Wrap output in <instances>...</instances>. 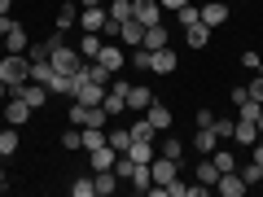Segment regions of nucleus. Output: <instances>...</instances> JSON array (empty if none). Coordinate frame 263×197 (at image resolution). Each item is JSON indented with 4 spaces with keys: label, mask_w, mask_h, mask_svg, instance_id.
<instances>
[{
    "label": "nucleus",
    "mask_w": 263,
    "mask_h": 197,
    "mask_svg": "<svg viewBox=\"0 0 263 197\" xmlns=\"http://www.w3.org/2000/svg\"><path fill=\"white\" fill-rule=\"evenodd\" d=\"M0 79L5 88H18L31 79V57L27 53H0Z\"/></svg>",
    "instance_id": "nucleus-1"
},
{
    "label": "nucleus",
    "mask_w": 263,
    "mask_h": 197,
    "mask_svg": "<svg viewBox=\"0 0 263 197\" xmlns=\"http://www.w3.org/2000/svg\"><path fill=\"white\" fill-rule=\"evenodd\" d=\"M70 123H75V127H105V123H110V114H105L101 105L75 101V105H70Z\"/></svg>",
    "instance_id": "nucleus-2"
},
{
    "label": "nucleus",
    "mask_w": 263,
    "mask_h": 197,
    "mask_svg": "<svg viewBox=\"0 0 263 197\" xmlns=\"http://www.w3.org/2000/svg\"><path fill=\"white\" fill-rule=\"evenodd\" d=\"M149 175H154V184H171V180L180 175V162L176 158H162V153H154V162H149Z\"/></svg>",
    "instance_id": "nucleus-3"
},
{
    "label": "nucleus",
    "mask_w": 263,
    "mask_h": 197,
    "mask_svg": "<svg viewBox=\"0 0 263 197\" xmlns=\"http://www.w3.org/2000/svg\"><path fill=\"white\" fill-rule=\"evenodd\" d=\"M132 18L141 27H154V22H162V5L158 0H132Z\"/></svg>",
    "instance_id": "nucleus-4"
},
{
    "label": "nucleus",
    "mask_w": 263,
    "mask_h": 197,
    "mask_svg": "<svg viewBox=\"0 0 263 197\" xmlns=\"http://www.w3.org/2000/svg\"><path fill=\"white\" fill-rule=\"evenodd\" d=\"M176 66H180V57L171 53V48H154V53H149V70H154V75H171Z\"/></svg>",
    "instance_id": "nucleus-5"
},
{
    "label": "nucleus",
    "mask_w": 263,
    "mask_h": 197,
    "mask_svg": "<svg viewBox=\"0 0 263 197\" xmlns=\"http://www.w3.org/2000/svg\"><path fill=\"white\" fill-rule=\"evenodd\" d=\"M149 105H154V92H149L145 84H132V88H127V110H132V114H145Z\"/></svg>",
    "instance_id": "nucleus-6"
},
{
    "label": "nucleus",
    "mask_w": 263,
    "mask_h": 197,
    "mask_svg": "<svg viewBox=\"0 0 263 197\" xmlns=\"http://www.w3.org/2000/svg\"><path fill=\"white\" fill-rule=\"evenodd\" d=\"M27 119H31V105L22 101V96H9V101H5V123H9V127H22Z\"/></svg>",
    "instance_id": "nucleus-7"
},
{
    "label": "nucleus",
    "mask_w": 263,
    "mask_h": 197,
    "mask_svg": "<svg viewBox=\"0 0 263 197\" xmlns=\"http://www.w3.org/2000/svg\"><path fill=\"white\" fill-rule=\"evenodd\" d=\"M97 62H101L105 70H110V75H119L127 57H123V48H119V44H101V53H97Z\"/></svg>",
    "instance_id": "nucleus-8"
},
{
    "label": "nucleus",
    "mask_w": 263,
    "mask_h": 197,
    "mask_svg": "<svg viewBox=\"0 0 263 197\" xmlns=\"http://www.w3.org/2000/svg\"><path fill=\"white\" fill-rule=\"evenodd\" d=\"M202 22H206L211 31L224 27V22H228V5H224V0H211V5H202Z\"/></svg>",
    "instance_id": "nucleus-9"
},
{
    "label": "nucleus",
    "mask_w": 263,
    "mask_h": 197,
    "mask_svg": "<svg viewBox=\"0 0 263 197\" xmlns=\"http://www.w3.org/2000/svg\"><path fill=\"white\" fill-rule=\"evenodd\" d=\"M233 141L250 149V145L259 141V123H254V119H237V127H233Z\"/></svg>",
    "instance_id": "nucleus-10"
},
{
    "label": "nucleus",
    "mask_w": 263,
    "mask_h": 197,
    "mask_svg": "<svg viewBox=\"0 0 263 197\" xmlns=\"http://www.w3.org/2000/svg\"><path fill=\"white\" fill-rule=\"evenodd\" d=\"M184 44L202 53V48L211 44V27H206V22H193V27H184Z\"/></svg>",
    "instance_id": "nucleus-11"
},
{
    "label": "nucleus",
    "mask_w": 263,
    "mask_h": 197,
    "mask_svg": "<svg viewBox=\"0 0 263 197\" xmlns=\"http://www.w3.org/2000/svg\"><path fill=\"white\" fill-rule=\"evenodd\" d=\"M48 96H53V92H48L44 84H35V79H27V84H22V101H27L31 110H40V105H44Z\"/></svg>",
    "instance_id": "nucleus-12"
},
{
    "label": "nucleus",
    "mask_w": 263,
    "mask_h": 197,
    "mask_svg": "<svg viewBox=\"0 0 263 197\" xmlns=\"http://www.w3.org/2000/svg\"><path fill=\"white\" fill-rule=\"evenodd\" d=\"M105 18H110V13H105V5L79 9V27H84V31H101V27H105Z\"/></svg>",
    "instance_id": "nucleus-13"
},
{
    "label": "nucleus",
    "mask_w": 263,
    "mask_h": 197,
    "mask_svg": "<svg viewBox=\"0 0 263 197\" xmlns=\"http://www.w3.org/2000/svg\"><path fill=\"white\" fill-rule=\"evenodd\" d=\"M215 188H219L224 197H241V193H246V180L237 175V171H224V175L215 180Z\"/></svg>",
    "instance_id": "nucleus-14"
},
{
    "label": "nucleus",
    "mask_w": 263,
    "mask_h": 197,
    "mask_svg": "<svg viewBox=\"0 0 263 197\" xmlns=\"http://www.w3.org/2000/svg\"><path fill=\"white\" fill-rule=\"evenodd\" d=\"M132 188H136V193H149L154 188V175H149V162H132Z\"/></svg>",
    "instance_id": "nucleus-15"
},
{
    "label": "nucleus",
    "mask_w": 263,
    "mask_h": 197,
    "mask_svg": "<svg viewBox=\"0 0 263 197\" xmlns=\"http://www.w3.org/2000/svg\"><path fill=\"white\" fill-rule=\"evenodd\" d=\"M127 131H132V141H145V145H154V136H158V131H154V123L145 119V114H141V119H132Z\"/></svg>",
    "instance_id": "nucleus-16"
},
{
    "label": "nucleus",
    "mask_w": 263,
    "mask_h": 197,
    "mask_svg": "<svg viewBox=\"0 0 263 197\" xmlns=\"http://www.w3.org/2000/svg\"><path fill=\"white\" fill-rule=\"evenodd\" d=\"M97 53H101V31H84V40H79V57H84V62H97Z\"/></svg>",
    "instance_id": "nucleus-17"
},
{
    "label": "nucleus",
    "mask_w": 263,
    "mask_h": 197,
    "mask_svg": "<svg viewBox=\"0 0 263 197\" xmlns=\"http://www.w3.org/2000/svg\"><path fill=\"white\" fill-rule=\"evenodd\" d=\"M92 184H97V197H110L114 188H119V175H114V167H110V171H92Z\"/></svg>",
    "instance_id": "nucleus-18"
},
{
    "label": "nucleus",
    "mask_w": 263,
    "mask_h": 197,
    "mask_svg": "<svg viewBox=\"0 0 263 197\" xmlns=\"http://www.w3.org/2000/svg\"><path fill=\"white\" fill-rule=\"evenodd\" d=\"M145 119L154 123V131H167V127H171V110H167L162 101H154L149 110H145Z\"/></svg>",
    "instance_id": "nucleus-19"
},
{
    "label": "nucleus",
    "mask_w": 263,
    "mask_h": 197,
    "mask_svg": "<svg viewBox=\"0 0 263 197\" xmlns=\"http://www.w3.org/2000/svg\"><path fill=\"white\" fill-rule=\"evenodd\" d=\"M215 149H219V136H215V127H197V153H202V158H211Z\"/></svg>",
    "instance_id": "nucleus-20"
},
{
    "label": "nucleus",
    "mask_w": 263,
    "mask_h": 197,
    "mask_svg": "<svg viewBox=\"0 0 263 197\" xmlns=\"http://www.w3.org/2000/svg\"><path fill=\"white\" fill-rule=\"evenodd\" d=\"M119 40H123V44H132V48H136V44H141V40H145V27H141V22H136V18H127V22H123V27H119Z\"/></svg>",
    "instance_id": "nucleus-21"
},
{
    "label": "nucleus",
    "mask_w": 263,
    "mask_h": 197,
    "mask_svg": "<svg viewBox=\"0 0 263 197\" xmlns=\"http://www.w3.org/2000/svg\"><path fill=\"white\" fill-rule=\"evenodd\" d=\"M141 44L149 48V53H154V48H167V27H162V22H154V27H145V40H141Z\"/></svg>",
    "instance_id": "nucleus-22"
},
{
    "label": "nucleus",
    "mask_w": 263,
    "mask_h": 197,
    "mask_svg": "<svg viewBox=\"0 0 263 197\" xmlns=\"http://www.w3.org/2000/svg\"><path fill=\"white\" fill-rule=\"evenodd\" d=\"M88 158H92V171H110V167H114V158H119V153H114V149H110V141H105L101 149H92V153H88Z\"/></svg>",
    "instance_id": "nucleus-23"
},
{
    "label": "nucleus",
    "mask_w": 263,
    "mask_h": 197,
    "mask_svg": "<svg viewBox=\"0 0 263 197\" xmlns=\"http://www.w3.org/2000/svg\"><path fill=\"white\" fill-rule=\"evenodd\" d=\"M18 149H22V141H18V127H5V131H0V158H13Z\"/></svg>",
    "instance_id": "nucleus-24"
},
{
    "label": "nucleus",
    "mask_w": 263,
    "mask_h": 197,
    "mask_svg": "<svg viewBox=\"0 0 263 197\" xmlns=\"http://www.w3.org/2000/svg\"><path fill=\"white\" fill-rule=\"evenodd\" d=\"M27 27H13L9 35H5V53H27Z\"/></svg>",
    "instance_id": "nucleus-25"
},
{
    "label": "nucleus",
    "mask_w": 263,
    "mask_h": 197,
    "mask_svg": "<svg viewBox=\"0 0 263 197\" xmlns=\"http://www.w3.org/2000/svg\"><path fill=\"white\" fill-rule=\"evenodd\" d=\"M31 79H35V84H53L57 79V70H53V62H31Z\"/></svg>",
    "instance_id": "nucleus-26"
},
{
    "label": "nucleus",
    "mask_w": 263,
    "mask_h": 197,
    "mask_svg": "<svg viewBox=\"0 0 263 197\" xmlns=\"http://www.w3.org/2000/svg\"><path fill=\"white\" fill-rule=\"evenodd\" d=\"M105 141H110L114 153H123V149L132 145V131H127V127H110V131H105Z\"/></svg>",
    "instance_id": "nucleus-27"
},
{
    "label": "nucleus",
    "mask_w": 263,
    "mask_h": 197,
    "mask_svg": "<svg viewBox=\"0 0 263 197\" xmlns=\"http://www.w3.org/2000/svg\"><path fill=\"white\" fill-rule=\"evenodd\" d=\"M215 180H219V167H215V162H211V158H202V162H197V184H215Z\"/></svg>",
    "instance_id": "nucleus-28"
},
{
    "label": "nucleus",
    "mask_w": 263,
    "mask_h": 197,
    "mask_svg": "<svg viewBox=\"0 0 263 197\" xmlns=\"http://www.w3.org/2000/svg\"><path fill=\"white\" fill-rule=\"evenodd\" d=\"M176 22H180V27H193V22H202V5H193V0H189L184 9H176Z\"/></svg>",
    "instance_id": "nucleus-29"
},
{
    "label": "nucleus",
    "mask_w": 263,
    "mask_h": 197,
    "mask_svg": "<svg viewBox=\"0 0 263 197\" xmlns=\"http://www.w3.org/2000/svg\"><path fill=\"white\" fill-rule=\"evenodd\" d=\"M105 13H110V22H127L132 18V0H110Z\"/></svg>",
    "instance_id": "nucleus-30"
},
{
    "label": "nucleus",
    "mask_w": 263,
    "mask_h": 197,
    "mask_svg": "<svg viewBox=\"0 0 263 197\" xmlns=\"http://www.w3.org/2000/svg\"><path fill=\"white\" fill-rule=\"evenodd\" d=\"M211 162L219 167V175H224V171H237V158H233V149H215V153H211Z\"/></svg>",
    "instance_id": "nucleus-31"
},
{
    "label": "nucleus",
    "mask_w": 263,
    "mask_h": 197,
    "mask_svg": "<svg viewBox=\"0 0 263 197\" xmlns=\"http://www.w3.org/2000/svg\"><path fill=\"white\" fill-rule=\"evenodd\" d=\"M75 22H79V5H66V9L57 13V31H70Z\"/></svg>",
    "instance_id": "nucleus-32"
},
{
    "label": "nucleus",
    "mask_w": 263,
    "mask_h": 197,
    "mask_svg": "<svg viewBox=\"0 0 263 197\" xmlns=\"http://www.w3.org/2000/svg\"><path fill=\"white\" fill-rule=\"evenodd\" d=\"M211 127H215L219 145H224V141H233V127H237V119H215V123H211Z\"/></svg>",
    "instance_id": "nucleus-33"
},
{
    "label": "nucleus",
    "mask_w": 263,
    "mask_h": 197,
    "mask_svg": "<svg viewBox=\"0 0 263 197\" xmlns=\"http://www.w3.org/2000/svg\"><path fill=\"white\" fill-rule=\"evenodd\" d=\"M237 175L246 180V188H250V184H263V167H259V162H250V167H241Z\"/></svg>",
    "instance_id": "nucleus-34"
},
{
    "label": "nucleus",
    "mask_w": 263,
    "mask_h": 197,
    "mask_svg": "<svg viewBox=\"0 0 263 197\" xmlns=\"http://www.w3.org/2000/svg\"><path fill=\"white\" fill-rule=\"evenodd\" d=\"M70 193H75V197H92V193H97V184H92V175H79L75 184H70Z\"/></svg>",
    "instance_id": "nucleus-35"
},
{
    "label": "nucleus",
    "mask_w": 263,
    "mask_h": 197,
    "mask_svg": "<svg viewBox=\"0 0 263 197\" xmlns=\"http://www.w3.org/2000/svg\"><path fill=\"white\" fill-rule=\"evenodd\" d=\"M158 153H162V158H176V162H180V153H184V145H180L176 136H167V145H158Z\"/></svg>",
    "instance_id": "nucleus-36"
},
{
    "label": "nucleus",
    "mask_w": 263,
    "mask_h": 197,
    "mask_svg": "<svg viewBox=\"0 0 263 197\" xmlns=\"http://www.w3.org/2000/svg\"><path fill=\"white\" fill-rule=\"evenodd\" d=\"M48 53H53V44H48V40H44V44H31V48H27L31 62H48Z\"/></svg>",
    "instance_id": "nucleus-37"
},
{
    "label": "nucleus",
    "mask_w": 263,
    "mask_h": 197,
    "mask_svg": "<svg viewBox=\"0 0 263 197\" xmlns=\"http://www.w3.org/2000/svg\"><path fill=\"white\" fill-rule=\"evenodd\" d=\"M62 149H84V136H79V127H70L62 136Z\"/></svg>",
    "instance_id": "nucleus-38"
},
{
    "label": "nucleus",
    "mask_w": 263,
    "mask_h": 197,
    "mask_svg": "<svg viewBox=\"0 0 263 197\" xmlns=\"http://www.w3.org/2000/svg\"><path fill=\"white\" fill-rule=\"evenodd\" d=\"M246 88H250V96H254V101L263 105V70H254V79H250Z\"/></svg>",
    "instance_id": "nucleus-39"
},
{
    "label": "nucleus",
    "mask_w": 263,
    "mask_h": 197,
    "mask_svg": "<svg viewBox=\"0 0 263 197\" xmlns=\"http://www.w3.org/2000/svg\"><path fill=\"white\" fill-rule=\"evenodd\" d=\"M162 193L167 197H189V184H180V175H176L171 184H162Z\"/></svg>",
    "instance_id": "nucleus-40"
},
{
    "label": "nucleus",
    "mask_w": 263,
    "mask_h": 197,
    "mask_svg": "<svg viewBox=\"0 0 263 197\" xmlns=\"http://www.w3.org/2000/svg\"><path fill=\"white\" fill-rule=\"evenodd\" d=\"M132 62H136V70H149V48L136 44V53H132Z\"/></svg>",
    "instance_id": "nucleus-41"
},
{
    "label": "nucleus",
    "mask_w": 263,
    "mask_h": 197,
    "mask_svg": "<svg viewBox=\"0 0 263 197\" xmlns=\"http://www.w3.org/2000/svg\"><path fill=\"white\" fill-rule=\"evenodd\" d=\"M241 66L254 75V70H263V57H259V53H241Z\"/></svg>",
    "instance_id": "nucleus-42"
},
{
    "label": "nucleus",
    "mask_w": 263,
    "mask_h": 197,
    "mask_svg": "<svg viewBox=\"0 0 263 197\" xmlns=\"http://www.w3.org/2000/svg\"><path fill=\"white\" fill-rule=\"evenodd\" d=\"M241 101H250V88L237 84V88H233V105H241Z\"/></svg>",
    "instance_id": "nucleus-43"
},
{
    "label": "nucleus",
    "mask_w": 263,
    "mask_h": 197,
    "mask_svg": "<svg viewBox=\"0 0 263 197\" xmlns=\"http://www.w3.org/2000/svg\"><path fill=\"white\" fill-rule=\"evenodd\" d=\"M13 27H18V22H13V18H9V13H0V35H9V31H13Z\"/></svg>",
    "instance_id": "nucleus-44"
},
{
    "label": "nucleus",
    "mask_w": 263,
    "mask_h": 197,
    "mask_svg": "<svg viewBox=\"0 0 263 197\" xmlns=\"http://www.w3.org/2000/svg\"><path fill=\"white\" fill-rule=\"evenodd\" d=\"M158 5H162V9H171V13H176V9H184L189 0H158Z\"/></svg>",
    "instance_id": "nucleus-45"
},
{
    "label": "nucleus",
    "mask_w": 263,
    "mask_h": 197,
    "mask_svg": "<svg viewBox=\"0 0 263 197\" xmlns=\"http://www.w3.org/2000/svg\"><path fill=\"white\" fill-rule=\"evenodd\" d=\"M250 149H254V162H259V167H263V136H259V141L250 145Z\"/></svg>",
    "instance_id": "nucleus-46"
},
{
    "label": "nucleus",
    "mask_w": 263,
    "mask_h": 197,
    "mask_svg": "<svg viewBox=\"0 0 263 197\" xmlns=\"http://www.w3.org/2000/svg\"><path fill=\"white\" fill-rule=\"evenodd\" d=\"M79 9H92V5H105V0H75Z\"/></svg>",
    "instance_id": "nucleus-47"
},
{
    "label": "nucleus",
    "mask_w": 263,
    "mask_h": 197,
    "mask_svg": "<svg viewBox=\"0 0 263 197\" xmlns=\"http://www.w3.org/2000/svg\"><path fill=\"white\" fill-rule=\"evenodd\" d=\"M5 101H9V88H5V79H0V105H5Z\"/></svg>",
    "instance_id": "nucleus-48"
},
{
    "label": "nucleus",
    "mask_w": 263,
    "mask_h": 197,
    "mask_svg": "<svg viewBox=\"0 0 263 197\" xmlns=\"http://www.w3.org/2000/svg\"><path fill=\"white\" fill-rule=\"evenodd\" d=\"M9 5H13V0H0V13H9Z\"/></svg>",
    "instance_id": "nucleus-49"
},
{
    "label": "nucleus",
    "mask_w": 263,
    "mask_h": 197,
    "mask_svg": "<svg viewBox=\"0 0 263 197\" xmlns=\"http://www.w3.org/2000/svg\"><path fill=\"white\" fill-rule=\"evenodd\" d=\"M5 188H9V180H5V171H0V193H5Z\"/></svg>",
    "instance_id": "nucleus-50"
},
{
    "label": "nucleus",
    "mask_w": 263,
    "mask_h": 197,
    "mask_svg": "<svg viewBox=\"0 0 263 197\" xmlns=\"http://www.w3.org/2000/svg\"><path fill=\"white\" fill-rule=\"evenodd\" d=\"M254 123H259V136H263V110H259V119H254Z\"/></svg>",
    "instance_id": "nucleus-51"
},
{
    "label": "nucleus",
    "mask_w": 263,
    "mask_h": 197,
    "mask_svg": "<svg viewBox=\"0 0 263 197\" xmlns=\"http://www.w3.org/2000/svg\"><path fill=\"white\" fill-rule=\"evenodd\" d=\"M0 53H5V35H0Z\"/></svg>",
    "instance_id": "nucleus-52"
},
{
    "label": "nucleus",
    "mask_w": 263,
    "mask_h": 197,
    "mask_svg": "<svg viewBox=\"0 0 263 197\" xmlns=\"http://www.w3.org/2000/svg\"><path fill=\"white\" fill-rule=\"evenodd\" d=\"M224 5H228V0H224Z\"/></svg>",
    "instance_id": "nucleus-53"
}]
</instances>
